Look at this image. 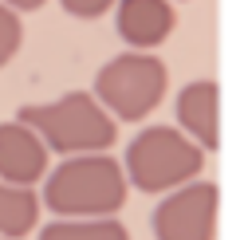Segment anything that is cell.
<instances>
[{
	"instance_id": "1",
	"label": "cell",
	"mask_w": 252,
	"mask_h": 240,
	"mask_svg": "<svg viewBox=\"0 0 252 240\" xmlns=\"http://www.w3.org/2000/svg\"><path fill=\"white\" fill-rule=\"evenodd\" d=\"M20 122H28L47 150L71 157V153H98L110 150L118 138V122L102 110V102L91 90H67L55 102H35L16 110Z\"/></svg>"
},
{
	"instance_id": "2",
	"label": "cell",
	"mask_w": 252,
	"mask_h": 240,
	"mask_svg": "<svg viewBox=\"0 0 252 240\" xmlns=\"http://www.w3.org/2000/svg\"><path fill=\"white\" fill-rule=\"evenodd\" d=\"M126 201L122 165L98 153H71L43 185V205L55 216H114Z\"/></svg>"
},
{
	"instance_id": "3",
	"label": "cell",
	"mask_w": 252,
	"mask_h": 240,
	"mask_svg": "<svg viewBox=\"0 0 252 240\" xmlns=\"http://www.w3.org/2000/svg\"><path fill=\"white\" fill-rule=\"evenodd\" d=\"M205 150L177 126H150L126 146V181L142 193H165L201 173Z\"/></svg>"
},
{
	"instance_id": "4",
	"label": "cell",
	"mask_w": 252,
	"mask_h": 240,
	"mask_svg": "<svg viewBox=\"0 0 252 240\" xmlns=\"http://www.w3.org/2000/svg\"><path fill=\"white\" fill-rule=\"evenodd\" d=\"M165 83L169 71L158 55L150 51H122L114 59H106L94 75V98L102 102V110L110 118L122 122H142L161 98H165Z\"/></svg>"
},
{
	"instance_id": "5",
	"label": "cell",
	"mask_w": 252,
	"mask_h": 240,
	"mask_svg": "<svg viewBox=\"0 0 252 240\" xmlns=\"http://www.w3.org/2000/svg\"><path fill=\"white\" fill-rule=\"evenodd\" d=\"M220 193L213 181H185L154 209V236L158 240H213L217 232Z\"/></svg>"
},
{
	"instance_id": "6",
	"label": "cell",
	"mask_w": 252,
	"mask_h": 240,
	"mask_svg": "<svg viewBox=\"0 0 252 240\" xmlns=\"http://www.w3.org/2000/svg\"><path fill=\"white\" fill-rule=\"evenodd\" d=\"M43 173H47V146H43V138L28 122H20V118L0 122V181L35 185Z\"/></svg>"
},
{
	"instance_id": "7",
	"label": "cell",
	"mask_w": 252,
	"mask_h": 240,
	"mask_svg": "<svg viewBox=\"0 0 252 240\" xmlns=\"http://www.w3.org/2000/svg\"><path fill=\"white\" fill-rule=\"evenodd\" d=\"M177 16L169 0H114V28L134 51H150L169 39Z\"/></svg>"
},
{
	"instance_id": "8",
	"label": "cell",
	"mask_w": 252,
	"mask_h": 240,
	"mask_svg": "<svg viewBox=\"0 0 252 240\" xmlns=\"http://www.w3.org/2000/svg\"><path fill=\"white\" fill-rule=\"evenodd\" d=\"M177 130L189 134L201 150L220 146V90L213 79H197L177 94Z\"/></svg>"
},
{
	"instance_id": "9",
	"label": "cell",
	"mask_w": 252,
	"mask_h": 240,
	"mask_svg": "<svg viewBox=\"0 0 252 240\" xmlns=\"http://www.w3.org/2000/svg\"><path fill=\"white\" fill-rule=\"evenodd\" d=\"M35 220H39V197L32 193V185L0 181V236L20 240L35 228Z\"/></svg>"
},
{
	"instance_id": "10",
	"label": "cell",
	"mask_w": 252,
	"mask_h": 240,
	"mask_svg": "<svg viewBox=\"0 0 252 240\" xmlns=\"http://www.w3.org/2000/svg\"><path fill=\"white\" fill-rule=\"evenodd\" d=\"M39 240H130V232L114 216H59L39 232Z\"/></svg>"
},
{
	"instance_id": "11",
	"label": "cell",
	"mask_w": 252,
	"mask_h": 240,
	"mask_svg": "<svg viewBox=\"0 0 252 240\" xmlns=\"http://www.w3.org/2000/svg\"><path fill=\"white\" fill-rule=\"evenodd\" d=\"M20 43H24V20H20L16 8H8L0 0V67H8L16 59Z\"/></svg>"
},
{
	"instance_id": "12",
	"label": "cell",
	"mask_w": 252,
	"mask_h": 240,
	"mask_svg": "<svg viewBox=\"0 0 252 240\" xmlns=\"http://www.w3.org/2000/svg\"><path fill=\"white\" fill-rule=\"evenodd\" d=\"M59 4H63V12L75 16V20H98V16H106V12L114 8V0H59Z\"/></svg>"
},
{
	"instance_id": "13",
	"label": "cell",
	"mask_w": 252,
	"mask_h": 240,
	"mask_svg": "<svg viewBox=\"0 0 252 240\" xmlns=\"http://www.w3.org/2000/svg\"><path fill=\"white\" fill-rule=\"evenodd\" d=\"M8 8H16V12H35V8H43L47 0H4Z\"/></svg>"
},
{
	"instance_id": "14",
	"label": "cell",
	"mask_w": 252,
	"mask_h": 240,
	"mask_svg": "<svg viewBox=\"0 0 252 240\" xmlns=\"http://www.w3.org/2000/svg\"><path fill=\"white\" fill-rule=\"evenodd\" d=\"M0 240H4V236H0Z\"/></svg>"
}]
</instances>
